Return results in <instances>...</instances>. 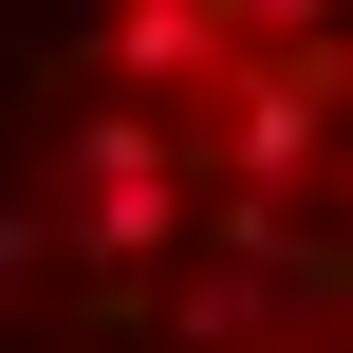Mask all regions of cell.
I'll use <instances>...</instances> for the list:
<instances>
[{
    "mask_svg": "<svg viewBox=\"0 0 353 353\" xmlns=\"http://www.w3.org/2000/svg\"><path fill=\"white\" fill-rule=\"evenodd\" d=\"M0 353H353V0H0Z\"/></svg>",
    "mask_w": 353,
    "mask_h": 353,
    "instance_id": "cell-1",
    "label": "cell"
}]
</instances>
